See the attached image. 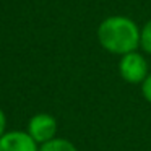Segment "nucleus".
<instances>
[{"instance_id": "1", "label": "nucleus", "mask_w": 151, "mask_h": 151, "mask_svg": "<svg viewBox=\"0 0 151 151\" xmlns=\"http://www.w3.org/2000/svg\"><path fill=\"white\" fill-rule=\"evenodd\" d=\"M98 41L104 50L122 57L140 47V28L132 18L112 15L99 23Z\"/></svg>"}, {"instance_id": "8", "label": "nucleus", "mask_w": 151, "mask_h": 151, "mask_svg": "<svg viewBox=\"0 0 151 151\" xmlns=\"http://www.w3.org/2000/svg\"><path fill=\"white\" fill-rule=\"evenodd\" d=\"M5 125H7V119H5L4 111L0 109V138L4 137V133H5Z\"/></svg>"}, {"instance_id": "7", "label": "nucleus", "mask_w": 151, "mask_h": 151, "mask_svg": "<svg viewBox=\"0 0 151 151\" xmlns=\"http://www.w3.org/2000/svg\"><path fill=\"white\" fill-rule=\"evenodd\" d=\"M140 86H141V94H143L145 101L151 104V72H150V75L145 78V81L141 83Z\"/></svg>"}, {"instance_id": "3", "label": "nucleus", "mask_w": 151, "mask_h": 151, "mask_svg": "<svg viewBox=\"0 0 151 151\" xmlns=\"http://www.w3.org/2000/svg\"><path fill=\"white\" fill-rule=\"evenodd\" d=\"M28 133L33 137L37 145H44L55 138L57 133V120L50 114H36L29 119L28 124Z\"/></svg>"}, {"instance_id": "6", "label": "nucleus", "mask_w": 151, "mask_h": 151, "mask_svg": "<svg viewBox=\"0 0 151 151\" xmlns=\"http://www.w3.org/2000/svg\"><path fill=\"white\" fill-rule=\"evenodd\" d=\"M140 47L143 52L151 54V20H148L140 28Z\"/></svg>"}, {"instance_id": "4", "label": "nucleus", "mask_w": 151, "mask_h": 151, "mask_svg": "<svg viewBox=\"0 0 151 151\" xmlns=\"http://www.w3.org/2000/svg\"><path fill=\"white\" fill-rule=\"evenodd\" d=\"M0 151H39V145L28 132H5L0 138Z\"/></svg>"}, {"instance_id": "2", "label": "nucleus", "mask_w": 151, "mask_h": 151, "mask_svg": "<svg viewBox=\"0 0 151 151\" xmlns=\"http://www.w3.org/2000/svg\"><path fill=\"white\" fill-rule=\"evenodd\" d=\"M119 73L124 81L130 85H141L150 72H148V62L141 52H128L120 57L119 60Z\"/></svg>"}, {"instance_id": "5", "label": "nucleus", "mask_w": 151, "mask_h": 151, "mask_svg": "<svg viewBox=\"0 0 151 151\" xmlns=\"http://www.w3.org/2000/svg\"><path fill=\"white\" fill-rule=\"evenodd\" d=\"M39 151H78V148L72 143V141L65 140V138H52L50 141L41 145Z\"/></svg>"}]
</instances>
